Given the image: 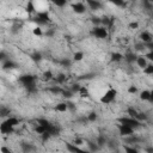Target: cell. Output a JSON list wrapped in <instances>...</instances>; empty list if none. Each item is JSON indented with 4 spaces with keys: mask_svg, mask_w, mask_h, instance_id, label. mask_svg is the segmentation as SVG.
Instances as JSON below:
<instances>
[{
    "mask_svg": "<svg viewBox=\"0 0 153 153\" xmlns=\"http://www.w3.org/2000/svg\"><path fill=\"white\" fill-rule=\"evenodd\" d=\"M19 81L28 88V91L30 92L35 91V76L34 75H30V74L22 75L19 76Z\"/></svg>",
    "mask_w": 153,
    "mask_h": 153,
    "instance_id": "6da1fadb",
    "label": "cell"
},
{
    "mask_svg": "<svg viewBox=\"0 0 153 153\" xmlns=\"http://www.w3.org/2000/svg\"><path fill=\"white\" fill-rule=\"evenodd\" d=\"M123 149H124L126 153H139L136 148H134V147H132V146H127V145L123 146Z\"/></svg>",
    "mask_w": 153,
    "mask_h": 153,
    "instance_id": "cb8c5ba5",
    "label": "cell"
},
{
    "mask_svg": "<svg viewBox=\"0 0 153 153\" xmlns=\"http://www.w3.org/2000/svg\"><path fill=\"white\" fill-rule=\"evenodd\" d=\"M117 153H119V152H117Z\"/></svg>",
    "mask_w": 153,
    "mask_h": 153,
    "instance_id": "11a10c76",
    "label": "cell"
},
{
    "mask_svg": "<svg viewBox=\"0 0 153 153\" xmlns=\"http://www.w3.org/2000/svg\"><path fill=\"white\" fill-rule=\"evenodd\" d=\"M120 122V124H123V126H128V127H132V128H138L140 126V121H138L136 119H133V117H120L117 120Z\"/></svg>",
    "mask_w": 153,
    "mask_h": 153,
    "instance_id": "3957f363",
    "label": "cell"
},
{
    "mask_svg": "<svg viewBox=\"0 0 153 153\" xmlns=\"http://www.w3.org/2000/svg\"><path fill=\"white\" fill-rule=\"evenodd\" d=\"M119 132L122 136H132L134 135V128L128 126H123V124H119Z\"/></svg>",
    "mask_w": 153,
    "mask_h": 153,
    "instance_id": "8992f818",
    "label": "cell"
},
{
    "mask_svg": "<svg viewBox=\"0 0 153 153\" xmlns=\"http://www.w3.org/2000/svg\"><path fill=\"white\" fill-rule=\"evenodd\" d=\"M7 114H10V109H5L4 107H1V110H0V115H1V116H6Z\"/></svg>",
    "mask_w": 153,
    "mask_h": 153,
    "instance_id": "f35d334b",
    "label": "cell"
},
{
    "mask_svg": "<svg viewBox=\"0 0 153 153\" xmlns=\"http://www.w3.org/2000/svg\"><path fill=\"white\" fill-rule=\"evenodd\" d=\"M146 119H147V116H146L145 114H142V112H139L138 117H136V120H138V121H140V122L144 121V120H146Z\"/></svg>",
    "mask_w": 153,
    "mask_h": 153,
    "instance_id": "d590c367",
    "label": "cell"
},
{
    "mask_svg": "<svg viewBox=\"0 0 153 153\" xmlns=\"http://www.w3.org/2000/svg\"><path fill=\"white\" fill-rule=\"evenodd\" d=\"M0 132L3 134H11V133H13V127H10L5 122H3L1 126H0Z\"/></svg>",
    "mask_w": 153,
    "mask_h": 153,
    "instance_id": "9c48e42d",
    "label": "cell"
},
{
    "mask_svg": "<svg viewBox=\"0 0 153 153\" xmlns=\"http://www.w3.org/2000/svg\"><path fill=\"white\" fill-rule=\"evenodd\" d=\"M124 59L128 61L129 63H132V62H134V61H136V59H138V56H135L134 54H127L126 56H124Z\"/></svg>",
    "mask_w": 153,
    "mask_h": 153,
    "instance_id": "4316f807",
    "label": "cell"
},
{
    "mask_svg": "<svg viewBox=\"0 0 153 153\" xmlns=\"http://www.w3.org/2000/svg\"><path fill=\"white\" fill-rule=\"evenodd\" d=\"M43 79L49 81V80L54 79V75H53V73L50 72V71H47V72H44V73H43Z\"/></svg>",
    "mask_w": 153,
    "mask_h": 153,
    "instance_id": "d4e9b609",
    "label": "cell"
},
{
    "mask_svg": "<svg viewBox=\"0 0 153 153\" xmlns=\"http://www.w3.org/2000/svg\"><path fill=\"white\" fill-rule=\"evenodd\" d=\"M34 20L38 24V27H40V25H44V24H47L48 20H49L48 11H38V12H37V16H36V18H35Z\"/></svg>",
    "mask_w": 153,
    "mask_h": 153,
    "instance_id": "277c9868",
    "label": "cell"
},
{
    "mask_svg": "<svg viewBox=\"0 0 153 153\" xmlns=\"http://www.w3.org/2000/svg\"><path fill=\"white\" fill-rule=\"evenodd\" d=\"M136 91H138V88H136L135 86H129V87H128V92L132 93V95L136 93Z\"/></svg>",
    "mask_w": 153,
    "mask_h": 153,
    "instance_id": "7bdbcfd3",
    "label": "cell"
},
{
    "mask_svg": "<svg viewBox=\"0 0 153 153\" xmlns=\"http://www.w3.org/2000/svg\"><path fill=\"white\" fill-rule=\"evenodd\" d=\"M149 96H151V92L145 90V91H142L141 93H140V99L141 100H149Z\"/></svg>",
    "mask_w": 153,
    "mask_h": 153,
    "instance_id": "44dd1931",
    "label": "cell"
},
{
    "mask_svg": "<svg viewBox=\"0 0 153 153\" xmlns=\"http://www.w3.org/2000/svg\"><path fill=\"white\" fill-rule=\"evenodd\" d=\"M145 58H146L147 60H149V61H153V52H148V53L145 55Z\"/></svg>",
    "mask_w": 153,
    "mask_h": 153,
    "instance_id": "bcb514c9",
    "label": "cell"
},
{
    "mask_svg": "<svg viewBox=\"0 0 153 153\" xmlns=\"http://www.w3.org/2000/svg\"><path fill=\"white\" fill-rule=\"evenodd\" d=\"M92 23L98 27L99 24H102V19H99V18H97V17H96V18H92Z\"/></svg>",
    "mask_w": 153,
    "mask_h": 153,
    "instance_id": "ee69618b",
    "label": "cell"
},
{
    "mask_svg": "<svg viewBox=\"0 0 153 153\" xmlns=\"http://www.w3.org/2000/svg\"><path fill=\"white\" fill-rule=\"evenodd\" d=\"M66 148H67L71 153H90V152H87V151H84V149L80 148L79 146H75L74 144H69V142L66 144Z\"/></svg>",
    "mask_w": 153,
    "mask_h": 153,
    "instance_id": "52a82bcc",
    "label": "cell"
},
{
    "mask_svg": "<svg viewBox=\"0 0 153 153\" xmlns=\"http://www.w3.org/2000/svg\"><path fill=\"white\" fill-rule=\"evenodd\" d=\"M53 34H54V32H53L52 30H50V31H47V36H53Z\"/></svg>",
    "mask_w": 153,
    "mask_h": 153,
    "instance_id": "f5cc1de1",
    "label": "cell"
},
{
    "mask_svg": "<svg viewBox=\"0 0 153 153\" xmlns=\"http://www.w3.org/2000/svg\"><path fill=\"white\" fill-rule=\"evenodd\" d=\"M92 35L97 38H107L108 37V29L104 27H95L92 30Z\"/></svg>",
    "mask_w": 153,
    "mask_h": 153,
    "instance_id": "5b68a950",
    "label": "cell"
},
{
    "mask_svg": "<svg viewBox=\"0 0 153 153\" xmlns=\"http://www.w3.org/2000/svg\"><path fill=\"white\" fill-rule=\"evenodd\" d=\"M22 149L24 153H31L35 151V147L31 145V144H27V142H24L22 144Z\"/></svg>",
    "mask_w": 153,
    "mask_h": 153,
    "instance_id": "5bb4252c",
    "label": "cell"
},
{
    "mask_svg": "<svg viewBox=\"0 0 153 153\" xmlns=\"http://www.w3.org/2000/svg\"><path fill=\"white\" fill-rule=\"evenodd\" d=\"M86 3H87L88 6H90L91 10H99L100 6H102V4L99 1H97V0H87Z\"/></svg>",
    "mask_w": 153,
    "mask_h": 153,
    "instance_id": "4fadbf2b",
    "label": "cell"
},
{
    "mask_svg": "<svg viewBox=\"0 0 153 153\" xmlns=\"http://www.w3.org/2000/svg\"><path fill=\"white\" fill-rule=\"evenodd\" d=\"M84 59V53L83 52H76V53H74V55H73V60L74 61H81Z\"/></svg>",
    "mask_w": 153,
    "mask_h": 153,
    "instance_id": "7402d4cb",
    "label": "cell"
},
{
    "mask_svg": "<svg viewBox=\"0 0 153 153\" xmlns=\"http://www.w3.org/2000/svg\"><path fill=\"white\" fill-rule=\"evenodd\" d=\"M79 96H80L81 98H87L88 96H90V93H88V90H87L85 86H81L80 91H79Z\"/></svg>",
    "mask_w": 153,
    "mask_h": 153,
    "instance_id": "ffe728a7",
    "label": "cell"
},
{
    "mask_svg": "<svg viewBox=\"0 0 153 153\" xmlns=\"http://www.w3.org/2000/svg\"><path fill=\"white\" fill-rule=\"evenodd\" d=\"M0 151H1V153H12V151L8 147H6V146H3Z\"/></svg>",
    "mask_w": 153,
    "mask_h": 153,
    "instance_id": "f6af8a7d",
    "label": "cell"
},
{
    "mask_svg": "<svg viewBox=\"0 0 153 153\" xmlns=\"http://www.w3.org/2000/svg\"><path fill=\"white\" fill-rule=\"evenodd\" d=\"M54 79L56 80L58 84H62V83H65V80H66V75L65 74H59L56 78H54Z\"/></svg>",
    "mask_w": 153,
    "mask_h": 153,
    "instance_id": "83f0119b",
    "label": "cell"
},
{
    "mask_svg": "<svg viewBox=\"0 0 153 153\" xmlns=\"http://www.w3.org/2000/svg\"><path fill=\"white\" fill-rule=\"evenodd\" d=\"M62 95H63V97H66V98H71L72 95H73V92H72L71 90H68V91H63Z\"/></svg>",
    "mask_w": 153,
    "mask_h": 153,
    "instance_id": "60d3db41",
    "label": "cell"
},
{
    "mask_svg": "<svg viewBox=\"0 0 153 153\" xmlns=\"http://www.w3.org/2000/svg\"><path fill=\"white\" fill-rule=\"evenodd\" d=\"M140 38H141V41L144 42V43H149V42H152V36L149 35V32H147V31H144V32H141L140 34Z\"/></svg>",
    "mask_w": 153,
    "mask_h": 153,
    "instance_id": "8fae6325",
    "label": "cell"
},
{
    "mask_svg": "<svg viewBox=\"0 0 153 153\" xmlns=\"http://www.w3.org/2000/svg\"><path fill=\"white\" fill-rule=\"evenodd\" d=\"M116 95H117V91L115 90V88H109V90L100 97V103L110 104L111 102H114V99L116 98Z\"/></svg>",
    "mask_w": 153,
    "mask_h": 153,
    "instance_id": "7a4b0ae2",
    "label": "cell"
},
{
    "mask_svg": "<svg viewBox=\"0 0 153 153\" xmlns=\"http://www.w3.org/2000/svg\"><path fill=\"white\" fill-rule=\"evenodd\" d=\"M146 48L149 49V52H153V41L149 42V43H147V44H146Z\"/></svg>",
    "mask_w": 153,
    "mask_h": 153,
    "instance_id": "7dc6e473",
    "label": "cell"
},
{
    "mask_svg": "<svg viewBox=\"0 0 153 153\" xmlns=\"http://www.w3.org/2000/svg\"><path fill=\"white\" fill-rule=\"evenodd\" d=\"M146 152H147V153H153V147H147V148H146Z\"/></svg>",
    "mask_w": 153,
    "mask_h": 153,
    "instance_id": "681fc988",
    "label": "cell"
},
{
    "mask_svg": "<svg viewBox=\"0 0 153 153\" xmlns=\"http://www.w3.org/2000/svg\"><path fill=\"white\" fill-rule=\"evenodd\" d=\"M54 4L59 7H62V6L66 5V1H63V0H58V1H54Z\"/></svg>",
    "mask_w": 153,
    "mask_h": 153,
    "instance_id": "ab89813d",
    "label": "cell"
},
{
    "mask_svg": "<svg viewBox=\"0 0 153 153\" xmlns=\"http://www.w3.org/2000/svg\"><path fill=\"white\" fill-rule=\"evenodd\" d=\"M112 4H114V5H117V6H124V5H126L123 1H116V0H115V1H112Z\"/></svg>",
    "mask_w": 153,
    "mask_h": 153,
    "instance_id": "c3c4849f",
    "label": "cell"
},
{
    "mask_svg": "<svg viewBox=\"0 0 153 153\" xmlns=\"http://www.w3.org/2000/svg\"><path fill=\"white\" fill-rule=\"evenodd\" d=\"M87 120L90 121V122H95V121L97 120V114H96V112H93V111H92V112H90V114L87 115Z\"/></svg>",
    "mask_w": 153,
    "mask_h": 153,
    "instance_id": "4dcf8cb0",
    "label": "cell"
},
{
    "mask_svg": "<svg viewBox=\"0 0 153 153\" xmlns=\"http://www.w3.org/2000/svg\"><path fill=\"white\" fill-rule=\"evenodd\" d=\"M15 67H16V63L10 61V60L4 61V63H3V68L4 69H11V68H15Z\"/></svg>",
    "mask_w": 153,
    "mask_h": 153,
    "instance_id": "2e32d148",
    "label": "cell"
},
{
    "mask_svg": "<svg viewBox=\"0 0 153 153\" xmlns=\"http://www.w3.org/2000/svg\"><path fill=\"white\" fill-rule=\"evenodd\" d=\"M55 110L59 111V112H66L68 110V105H67V103H65V102H61V103H58L55 105Z\"/></svg>",
    "mask_w": 153,
    "mask_h": 153,
    "instance_id": "7c38bea8",
    "label": "cell"
},
{
    "mask_svg": "<svg viewBox=\"0 0 153 153\" xmlns=\"http://www.w3.org/2000/svg\"><path fill=\"white\" fill-rule=\"evenodd\" d=\"M31 59H32L34 61H40V60L42 59V56H41L40 53H35L34 55H31Z\"/></svg>",
    "mask_w": 153,
    "mask_h": 153,
    "instance_id": "8d00e7d4",
    "label": "cell"
},
{
    "mask_svg": "<svg viewBox=\"0 0 153 153\" xmlns=\"http://www.w3.org/2000/svg\"><path fill=\"white\" fill-rule=\"evenodd\" d=\"M105 142H107V139H105L104 136H99V138L97 139V146H99V147L103 146Z\"/></svg>",
    "mask_w": 153,
    "mask_h": 153,
    "instance_id": "d6a6232c",
    "label": "cell"
},
{
    "mask_svg": "<svg viewBox=\"0 0 153 153\" xmlns=\"http://www.w3.org/2000/svg\"><path fill=\"white\" fill-rule=\"evenodd\" d=\"M49 91H50V92H53V93H56V95L63 92V90H61V88L58 87V86H55V87H50V88H49Z\"/></svg>",
    "mask_w": 153,
    "mask_h": 153,
    "instance_id": "836d02e7",
    "label": "cell"
},
{
    "mask_svg": "<svg viewBox=\"0 0 153 153\" xmlns=\"http://www.w3.org/2000/svg\"><path fill=\"white\" fill-rule=\"evenodd\" d=\"M72 8H73V11L75 12V13H79V15H81V13H84L85 12V5L83 4V3H74L73 5H72Z\"/></svg>",
    "mask_w": 153,
    "mask_h": 153,
    "instance_id": "ba28073f",
    "label": "cell"
},
{
    "mask_svg": "<svg viewBox=\"0 0 153 153\" xmlns=\"http://www.w3.org/2000/svg\"><path fill=\"white\" fill-rule=\"evenodd\" d=\"M41 136H42V141H47V140H48L50 136H52V135H50L48 132H46V133H44V134H42Z\"/></svg>",
    "mask_w": 153,
    "mask_h": 153,
    "instance_id": "b9f144b4",
    "label": "cell"
},
{
    "mask_svg": "<svg viewBox=\"0 0 153 153\" xmlns=\"http://www.w3.org/2000/svg\"><path fill=\"white\" fill-rule=\"evenodd\" d=\"M127 112H128L129 117H133V119H136V117H138V115H139V112H138L134 108H132V107H129L128 109H127Z\"/></svg>",
    "mask_w": 153,
    "mask_h": 153,
    "instance_id": "d6986e66",
    "label": "cell"
},
{
    "mask_svg": "<svg viewBox=\"0 0 153 153\" xmlns=\"http://www.w3.org/2000/svg\"><path fill=\"white\" fill-rule=\"evenodd\" d=\"M72 144H74L75 146H80V145L84 144V140H83V139H79V138H76V139H74V141H73Z\"/></svg>",
    "mask_w": 153,
    "mask_h": 153,
    "instance_id": "e575fe53",
    "label": "cell"
},
{
    "mask_svg": "<svg viewBox=\"0 0 153 153\" xmlns=\"http://www.w3.org/2000/svg\"><path fill=\"white\" fill-rule=\"evenodd\" d=\"M152 18H153V15H152Z\"/></svg>",
    "mask_w": 153,
    "mask_h": 153,
    "instance_id": "db71d44e",
    "label": "cell"
},
{
    "mask_svg": "<svg viewBox=\"0 0 153 153\" xmlns=\"http://www.w3.org/2000/svg\"><path fill=\"white\" fill-rule=\"evenodd\" d=\"M0 59H1V60H5V54H4V52H1V54H0Z\"/></svg>",
    "mask_w": 153,
    "mask_h": 153,
    "instance_id": "816d5d0a",
    "label": "cell"
},
{
    "mask_svg": "<svg viewBox=\"0 0 153 153\" xmlns=\"http://www.w3.org/2000/svg\"><path fill=\"white\" fill-rule=\"evenodd\" d=\"M151 92V96H149V102H152V103H153V90L152 91H149Z\"/></svg>",
    "mask_w": 153,
    "mask_h": 153,
    "instance_id": "f907efd6",
    "label": "cell"
},
{
    "mask_svg": "<svg viewBox=\"0 0 153 153\" xmlns=\"http://www.w3.org/2000/svg\"><path fill=\"white\" fill-rule=\"evenodd\" d=\"M35 5H34V3H31V1H29L28 4H27V12H29V13H32V12H35Z\"/></svg>",
    "mask_w": 153,
    "mask_h": 153,
    "instance_id": "f1b7e54d",
    "label": "cell"
},
{
    "mask_svg": "<svg viewBox=\"0 0 153 153\" xmlns=\"http://www.w3.org/2000/svg\"><path fill=\"white\" fill-rule=\"evenodd\" d=\"M136 65L140 67V68H145L147 65H148V63H147V59L145 58V56H138V59H136Z\"/></svg>",
    "mask_w": 153,
    "mask_h": 153,
    "instance_id": "30bf717a",
    "label": "cell"
},
{
    "mask_svg": "<svg viewBox=\"0 0 153 153\" xmlns=\"http://www.w3.org/2000/svg\"><path fill=\"white\" fill-rule=\"evenodd\" d=\"M32 34L35 35V36H42L43 35V32H42V29H41V27H36V28H34V30H32Z\"/></svg>",
    "mask_w": 153,
    "mask_h": 153,
    "instance_id": "f546056e",
    "label": "cell"
},
{
    "mask_svg": "<svg viewBox=\"0 0 153 153\" xmlns=\"http://www.w3.org/2000/svg\"><path fill=\"white\" fill-rule=\"evenodd\" d=\"M36 133L37 134H40V135H42V134H44L46 132H47V128L46 127H43V126H40V124H37V127H36Z\"/></svg>",
    "mask_w": 153,
    "mask_h": 153,
    "instance_id": "484cf974",
    "label": "cell"
},
{
    "mask_svg": "<svg viewBox=\"0 0 153 153\" xmlns=\"http://www.w3.org/2000/svg\"><path fill=\"white\" fill-rule=\"evenodd\" d=\"M5 123L8 124L10 127H13V128H15L17 124H19V120H18L17 117H8V119L5 121Z\"/></svg>",
    "mask_w": 153,
    "mask_h": 153,
    "instance_id": "9a60e30c",
    "label": "cell"
},
{
    "mask_svg": "<svg viewBox=\"0 0 153 153\" xmlns=\"http://www.w3.org/2000/svg\"><path fill=\"white\" fill-rule=\"evenodd\" d=\"M80 88H81V86H80L79 84H74V85H72V87H71V91H72L73 93H76V92L79 93Z\"/></svg>",
    "mask_w": 153,
    "mask_h": 153,
    "instance_id": "1f68e13d",
    "label": "cell"
},
{
    "mask_svg": "<svg viewBox=\"0 0 153 153\" xmlns=\"http://www.w3.org/2000/svg\"><path fill=\"white\" fill-rule=\"evenodd\" d=\"M128 27H129V29H138L139 28V23L138 22H132V23H129V25H128Z\"/></svg>",
    "mask_w": 153,
    "mask_h": 153,
    "instance_id": "74e56055",
    "label": "cell"
},
{
    "mask_svg": "<svg viewBox=\"0 0 153 153\" xmlns=\"http://www.w3.org/2000/svg\"><path fill=\"white\" fill-rule=\"evenodd\" d=\"M142 71L146 75H153V65H147Z\"/></svg>",
    "mask_w": 153,
    "mask_h": 153,
    "instance_id": "603a6c76",
    "label": "cell"
},
{
    "mask_svg": "<svg viewBox=\"0 0 153 153\" xmlns=\"http://www.w3.org/2000/svg\"><path fill=\"white\" fill-rule=\"evenodd\" d=\"M37 123L40 124V126L46 127V128H47V132H48V129H49V127L52 126V123H50L49 121H47V120H44V119H38V120H37Z\"/></svg>",
    "mask_w": 153,
    "mask_h": 153,
    "instance_id": "ac0fdd59",
    "label": "cell"
},
{
    "mask_svg": "<svg viewBox=\"0 0 153 153\" xmlns=\"http://www.w3.org/2000/svg\"><path fill=\"white\" fill-rule=\"evenodd\" d=\"M123 59V55L121 53H112L111 54V61L112 62H120Z\"/></svg>",
    "mask_w": 153,
    "mask_h": 153,
    "instance_id": "e0dca14e",
    "label": "cell"
}]
</instances>
